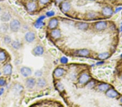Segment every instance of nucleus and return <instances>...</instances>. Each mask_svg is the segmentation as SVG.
Masks as SVG:
<instances>
[{"instance_id": "f257e3e1", "label": "nucleus", "mask_w": 122, "mask_h": 107, "mask_svg": "<svg viewBox=\"0 0 122 107\" xmlns=\"http://www.w3.org/2000/svg\"><path fill=\"white\" fill-rule=\"evenodd\" d=\"M10 29L13 32H17L21 27V23L17 19H13L10 23Z\"/></svg>"}, {"instance_id": "f03ea898", "label": "nucleus", "mask_w": 122, "mask_h": 107, "mask_svg": "<svg viewBox=\"0 0 122 107\" xmlns=\"http://www.w3.org/2000/svg\"><path fill=\"white\" fill-rule=\"evenodd\" d=\"M20 71L21 74L25 77L29 76L31 75V73H32V71H31L30 68L26 67H23L22 68H21Z\"/></svg>"}, {"instance_id": "7ed1b4c3", "label": "nucleus", "mask_w": 122, "mask_h": 107, "mask_svg": "<svg viewBox=\"0 0 122 107\" xmlns=\"http://www.w3.org/2000/svg\"><path fill=\"white\" fill-rule=\"evenodd\" d=\"M35 84H36V80L34 78L30 77L26 79L25 81V84L27 87L29 89H32L34 87Z\"/></svg>"}, {"instance_id": "20e7f679", "label": "nucleus", "mask_w": 122, "mask_h": 107, "mask_svg": "<svg viewBox=\"0 0 122 107\" xmlns=\"http://www.w3.org/2000/svg\"><path fill=\"white\" fill-rule=\"evenodd\" d=\"M107 27V23L105 21H100L96 23L95 28L97 30L101 31L105 29Z\"/></svg>"}, {"instance_id": "39448f33", "label": "nucleus", "mask_w": 122, "mask_h": 107, "mask_svg": "<svg viewBox=\"0 0 122 107\" xmlns=\"http://www.w3.org/2000/svg\"><path fill=\"white\" fill-rule=\"evenodd\" d=\"M35 38V35L34 33L32 32H29L26 33V34L25 35V39L27 42L29 43H31L33 41H34V40Z\"/></svg>"}, {"instance_id": "423d86ee", "label": "nucleus", "mask_w": 122, "mask_h": 107, "mask_svg": "<svg viewBox=\"0 0 122 107\" xmlns=\"http://www.w3.org/2000/svg\"><path fill=\"white\" fill-rule=\"evenodd\" d=\"M61 10L64 13H67L71 9V4L68 1L62 2L61 5Z\"/></svg>"}, {"instance_id": "0eeeda50", "label": "nucleus", "mask_w": 122, "mask_h": 107, "mask_svg": "<svg viewBox=\"0 0 122 107\" xmlns=\"http://www.w3.org/2000/svg\"><path fill=\"white\" fill-rule=\"evenodd\" d=\"M44 52V49L42 46H38L33 49V53L36 56L42 55Z\"/></svg>"}, {"instance_id": "6e6552de", "label": "nucleus", "mask_w": 122, "mask_h": 107, "mask_svg": "<svg viewBox=\"0 0 122 107\" xmlns=\"http://www.w3.org/2000/svg\"><path fill=\"white\" fill-rule=\"evenodd\" d=\"M90 76L89 75L87 74H82L79 79V82L81 84H85V83H87V82L89 81Z\"/></svg>"}, {"instance_id": "1a4fd4ad", "label": "nucleus", "mask_w": 122, "mask_h": 107, "mask_svg": "<svg viewBox=\"0 0 122 107\" xmlns=\"http://www.w3.org/2000/svg\"><path fill=\"white\" fill-rule=\"evenodd\" d=\"M27 9L29 12H33L36 9V3L34 2H29L27 5Z\"/></svg>"}, {"instance_id": "9d476101", "label": "nucleus", "mask_w": 122, "mask_h": 107, "mask_svg": "<svg viewBox=\"0 0 122 107\" xmlns=\"http://www.w3.org/2000/svg\"><path fill=\"white\" fill-rule=\"evenodd\" d=\"M58 20L56 19H52L48 23V27L51 29H54L58 26Z\"/></svg>"}, {"instance_id": "9b49d317", "label": "nucleus", "mask_w": 122, "mask_h": 107, "mask_svg": "<svg viewBox=\"0 0 122 107\" xmlns=\"http://www.w3.org/2000/svg\"><path fill=\"white\" fill-rule=\"evenodd\" d=\"M3 73L5 75H10L12 73V66L8 64L5 65L3 69Z\"/></svg>"}, {"instance_id": "f8f14e48", "label": "nucleus", "mask_w": 122, "mask_h": 107, "mask_svg": "<svg viewBox=\"0 0 122 107\" xmlns=\"http://www.w3.org/2000/svg\"><path fill=\"white\" fill-rule=\"evenodd\" d=\"M106 95H107V97H110V98H115V97H117L118 95V94L114 89H109V90H107V93H106Z\"/></svg>"}, {"instance_id": "ddd939ff", "label": "nucleus", "mask_w": 122, "mask_h": 107, "mask_svg": "<svg viewBox=\"0 0 122 107\" xmlns=\"http://www.w3.org/2000/svg\"><path fill=\"white\" fill-rule=\"evenodd\" d=\"M103 14L105 16H111L113 14V10L111 8L109 7H106L103 9Z\"/></svg>"}, {"instance_id": "4468645a", "label": "nucleus", "mask_w": 122, "mask_h": 107, "mask_svg": "<svg viewBox=\"0 0 122 107\" xmlns=\"http://www.w3.org/2000/svg\"><path fill=\"white\" fill-rule=\"evenodd\" d=\"M37 86L39 88H44L47 85V81L46 79L44 78H40L38 79L36 82Z\"/></svg>"}, {"instance_id": "2eb2a0df", "label": "nucleus", "mask_w": 122, "mask_h": 107, "mask_svg": "<svg viewBox=\"0 0 122 107\" xmlns=\"http://www.w3.org/2000/svg\"><path fill=\"white\" fill-rule=\"evenodd\" d=\"M11 15L9 13H5L0 17L1 20L4 22H7L11 19Z\"/></svg>"}, {"instance_id": "dca6fc26", "label": "nucleus", "mask_w": 122, "mask_h": 107, "mask_svg": "<svg viewBox=\"0 0 122 107\" xmlns=\"http://www.w3.org/2000/svg\"><path fill=\"white\" fill-rule=\"evenodd\" d=\"M76 27L80 30H85L88 28V24L85 22H78L76 24Z\"/></svg>"}, {"instance_id": "f3484780", "label": "nucleus", "mask_w": 122, "mask_h": 107, "mask_svg": "<svg viewBox=\"0 0 122 107\" xmlns=\"http://www.w3.org/2000/svg\"><path fill=\"white\" fill-rule=\"evenodd\" d=\"M51 36L54 39H58L61 36V33L59 29H54L51 32Z\"/></svg>"}, {"instance_id": "a211bd4d", "label": "nucleus", "mask_w": 122, "mask_h": 107, "mask_svg": "<svg viewBox=\"0 0 122 107\" xmlns=\"http://www.w3.org/2000/svg\"><path fill=\"white\" fill-rule=\"evenodd\" d=\"M65 70L62 68H57L54 70V75L56 77H60L64 75Z\"/></svg>"}, {"instance_id": "6ab92c4d", "label": "nucleus", "mask_w": 122, "mask_h": 107, "mask_svg": "<svg viewBox=\"0 0 122 107\" xmlns=\"http://www.w3.org/2000/svg\"><path fill=\"white\" fill-rule=\"evenodd\" d=\"M76 53H77L78 55L85 57V56H87L89 55L90 51L89 50H88L87 49H81V50H78Z\"/></svg>"}, {"instance_id": "aec40b11", "label": "nucleus", "mask_w": 122, "mask_h": 107, "mask_svg": "<svg viewBox=\"0 0 122 107\" xmlns=\"http://www.w3.org/2000/svg\"><path fill=\"white\" fill-rule=\"evenodd\" d=\"M110 88V85L105 83L99 84L98 85V89L101 91H107Z\"/></svg>"}, {"instance_id": "412c9836", "label": "nucleus", "mask_w": 122, "mask_h": 107, "mask_svg": "<svg viewBox=\"0 0 122 107\" xmlns=\"http://www.w3.org/2000/svg\"><path fill=\"white\" fill-rule=\"evenodd\" d=\"M11 46H12L13 47L14 49H19L21 48V43L19 41L15 40V41H14L12 42V43H11Z\"/></svg>"}, {"instance_id": "4be33fe9", "label": "nucleus", "mask_w": 122, "mask_h": 107, "mask_svg": "<svg viewBox=\"0 0 122 107\" xmlns=\"http://www.w3.org/2000/svg\"><path fill=\"white\" fill-rule=\"evenodd\" d=\"M109 55H110L109 53L107 52H102V53L100 54L99 55H98V58L101 60H105L109 57Z\"/></svg>"}, {"instance_id": "5701e85b", "label": "nucleus", "mask_w": 122, "mask_h": 107, "mask_svg": "<svg viewBox=\"0 0 122 107\" xmlns=\"http://www.w3.org/2000/svg\"><path fill=\"white\" fill-rule=\"evenodd\" d=\"M7 56L5 52L3 51H0V62L4 61L6 59Z\"/></svg>"}, {"instance_id": "b1692460", "label": "nucleus", "mask_w": 122, "mask_h": 107, "mask_svg": "<svg viewBox=\"0 0 122 107\" xmlns=\"http://www.w3.org/2000/svg\"><path fill=\"white\" fill-rule=\"evenodd\" d=\"M45 25V23H44L42 21L41 22H36L34 24V27L37 29L41 28L42 27Z\"/></svg>"}, {"instance_id": "393cba45", "label": "nucleus", "mask_w": 122, "mask_h": 107, "mask_svg": "<svg viewBox=\"0 0 122 107\" xmlns=\"http://www.w3.org/2000/svg\"><path fill=\"white\" fill-rule=\"evenodd\" d=\"M56 87L60 91H63L64 89V87L61 83H58L56 84Z\"/></svg>"}, {"instance_id": "a878e982", "label": "nucleus", "mask_w": 122, "mask_h": 107, "mask_svg": "<svg viewBox=\"0 0 122 107\" xmlns=\"http://www.w3.org/2000/svg\"><path fill=\"white\" fill-rule=\"evenodd\" d=\"M4 41H5V43L7 44H9L11 42V39L8 36H5V38H4Z\"/></svg>"}, {"instance_id": "bb28decb", "label": "nucleus", "mask_w": 122, "mask_h": 107, "mask_svg": "<svg viewBox=\"0 0 122 107\" xmlns=\"http://www.w3.org/2000/svg\"><path fill=\"white\" fill-rule=\"evenodd\" d=\"M8 26L7 24H3L1 27V30L3 31V32L7 31L8 30Z\"/></svg>"}, {"instance_id": "cd10ccee", "label": "nucleus", "mask_w": 122, "mask_h": 107, "mask_svg": "<svg viewBox=\"0 0 122 107\" xmlns=\"http://www.w3.org/2000/svg\"><path fill=\"white\" fill-rule=\"evenodd\" d=\"M60 62L62 64H66L68 62V58L66 57H65V56L62 57L60 59Z\"/></svg>"}, {"instance_id": "c85d7f7f", "label": "nucleus", "mask_w": 122, "mask_h": 107, "mask_svg": "<svg viewBox=\"0 0 122 107\" xmlns=\"http://www.w3.org/2000/svg\"><path fill=\"white\" fill-rule=\"evenodd\" d=\"M55 15V13L54 11H49L46 13V15L48 17H52L53 16Z\"/></svg>"}, {"instance_id": "c756f323", "label": "nucleus", "mask_w": 122, "mask_h": 107, "mask_svg": "<svg viewBox=\"0 0 122 107\" xmlns=\"http://www.w3.org/2000/svg\"><path fill=\"white\" fill-rule=\"evenodd\" d=\"M5 84V80L3 78H0V86H4Z\"/></svg>"}, {"instance_id": "7c9ffc66", "label": "nucleus", "mask_w": 122, "mask_h": 107, "mask_svg": "<svg viewBox=\"0 0 122 107\" xmlns=\"http://www.w3.org/2000/svg\"><path fill=\"white\" fill-rule=\"evenodd\" d=\"M94 82L93 81H91V82H90V83H88L87 87L90 89H91L94 87Z\"/></svg>"}, {"instance_id": "2f4dec72", "label": "nucleus", "mask_w": 122, "mask_h": 107, "mask_svg": "<svg viewBox=\"0 0 122 107\" xmlns=\"http://www.w3.org/2000/svg\"><path fill=\"white\" fill-rule=\"evenodd\" d=\"M96 15L95 14V13H90L88 14V17L90 19L94 18V17H96Z\"/></svg>"}, {"instance_id": "473e14b6", "label": "nucleus", "mask_w": 122, "mask_h": 107, "mask_svg": "<svg viewBox=\"0 0 122 107\" xmlns=\"http://www.w3.org/2000/svg\"><path fill=\"white\" fill-rule=\"evenodd\" d=\"M35 75L37 77H40V76H42V71H40V70H38V71H36V72H35Z\"/></svg>"}, {"instance_id": "72a5a7b5", "label": "nucleus", "mask_w": 122, "mask_h": 107, "mask_svg": "<svg viewBox=\"0 0 122 107\" xmlns=\"http://www.w3.org/2000/svg\"><path fill=\"white\" fill-rule=\"evenodd\" d=\"M50 0H39L40 2L42 5H46L47 3H48L50 2Z\"/></svg>"}, {"instance_id": "f704fd0d", "label": "nucleus", "mask_w": 122, "mask_h": 107, "mask_svg": "<svg viewBox=\"0 0 122 107\" xmlns=\"http://www.w3.org/2000/svg\"><path fill=\"white\" fill-rule=\"evenodd\" d=\"M45 18H46V16H41L37 19L36 22H41V21H42V20H44Z\"/></svg>"}, {"instance_id": "c9c22d12", "label": "nucleus", "mask_w": 122, "mask_h": 107, "mask_svg": "<svg viewBox=\"0 0 122 107\" xmlns=\"http://www.w3.org/2000/svg\"><path fill=\"white\" fill-rule=\"evenodd\" d=\"M122 10V7H117V8H116V10H115V13H118V12H119V11H120L121 10Z\"/></svg>"}, {"instance_id": "e433bc0d", "label": "nucleus", "mask_w": 122, "mask_h": 107, "mask_svg": "<svg viewBox=\"0 0 122 107\" xmlns=\"http://www.w3.org/2000/svg\"><path fill=\"white\" fill-rule=\"evenodd\" d=\"M4 91H5V89L3 88L0 89V96H1L2 95H3V94L4 93Z\"/></svg>"}, {"instance_id": "4c0bfd02", "label": "nucleus", "mask_w": 122, "mask_h": 107, "mask_svg": "<svg viewBox=\"0 0 122 107\" xmlns=\"http://www.w3.org/2000/svg\"><path fill=\"white\" fill-rule=\"evenodd\" d=\"M64 1V0H55L56 2L57 3H62Z\"/></svg>"}, {"instance_id": "58836bf2", "label": "nucleus", "mask_w": 122, "mask_h": 107, "mask_svg": "<svg viewBox=\"0 0 122 107\" xmlns=\"http://www.w3.org/2000/svg\"><path fill=\"white\" fill-rule=\"evenodd\" d=\"M104 62H97L96 65H103V64H104Z\"/></svg>"}, {"instance_id": "ea45409f", "label": "nucleus", "mask_w": 122, "mask_h": 107, "mask_svg": "<svg viewBox=\"0 0 122 107\" xmlns=\"http://www.w3.org/2000/svg\"><path fill=\"white\" fill-rule=\"evenodd\" d=\"M111 70H106V73L107 74H110V73H111Z\"/></svg>"}, {"instance_id": "a19ab883", "label": "nucleus", "mask_w": 122, "mask_h": 107, "mask_svg": "<svg viewBox=\"0 0 122 107\" xmlns=\"http://www.w3.org/2000/svg\"><path fill=\"white\" fill-rule=\"evenodd\" d=\"M120 31H121V32H122V26L121 27V29H120Z\"/></svg>"}, {"instance_id": "79ce46f5", "label": "nucleus", "mask_w": 122, "mask_h": 107, "mask_svg": "<svg viewBox=\"0 0 122 107\" xmlns=\"http://www.w3.org/2000/svg\"><path fill=\"white\" fill-rule=\"evenodd\" d=\"M121 102H122V98L121 99Z\"/></svg>"}, {"instance_id": "37998d69", "label": "nucleus", "mask_w": 122, "mask_h": 107, "mask_svg": "<svg viewBox=\"0 0 122 107\" xmlns=\"http://www.w3.org/2000/svg\"><path fill=\"white\" fill-rule=\"evenodd\" d=\"M121 79H122V75H121Z\"/></svg>"}, {"instance_id": "c03bdc74", "label": "nucleus", "mask_w": 122, "mask_h": 107, "mask_svg": "<svg viewBox=\"0 0 122 107\" xmlns=\"http://www.w3.org/2000/svg\"><path fill=\"white\" fill-rule=\"evenodd\" d=\"M1 8L0 7V12H1Z\"/></svg>"}, {"instance_id": "a18cd8bd", "label": "nucleus", "mask_w": 122, "mask_h": 107, "mask_svg": "<svg viewBox=\"0 0 122 107\" xmlns=\"http://www.w3.org/2000/svg\"><path fill=\"white\" fill-rule=\"evenodd\" d=\"M31 1H36V0H31Z\"/></svg>"}, {"instance_id": "49530a36", "label": "nucleus", "mask_w": 122, "mask_h": 107, "mask_svg": "<svg viewBox=\"0 0 122 107\" xmlns=\"http://www.w3.org/2000/svg\"><path fill=\"white\" fill-rule=\"evenodd\" d=\"M121 57H122V55H121Z\"/></svg>"}, {"instance_id": "de8ad7c7", "label": "nucleus", "mask_w": 122, "mask_h": 107, "mask_svg": "<svg viewBox=\"0 0 122 107\" xmlns=\"http://www.w3.org/2000/svg\"><path fill=\"white\" fill-rule=\"evenodd\" d=\"M89 1H94V0H89Z\"/></svg>"}, {"instance_id": "09e8293b", "label": "nucleus", "mask_w": 122, "mask_h": 107, "mask_svg": "<svg viewBox=\"0 0 122 107\" xmlns=\"http://www.w3.org/2000/svg\"><path fill=\"white\" fill-rule=\"evenodd\" d=\"M1 75V72H0V75Z\"/></svg>"}, {"instance_id": "8fccbe9b", "label": "nucleus", "mask_w": 122, "mask_h": 107, "mask_svg": "<svg viewBox=\"0 0 122 107\" xmlns=\"http://www.w3.org/2000/svg\"><path fill=\"white\" fill-rule=\"evenodd\" d=\"M121 24H122V22L121 23Z\"/></svg>"}]
</instances>
